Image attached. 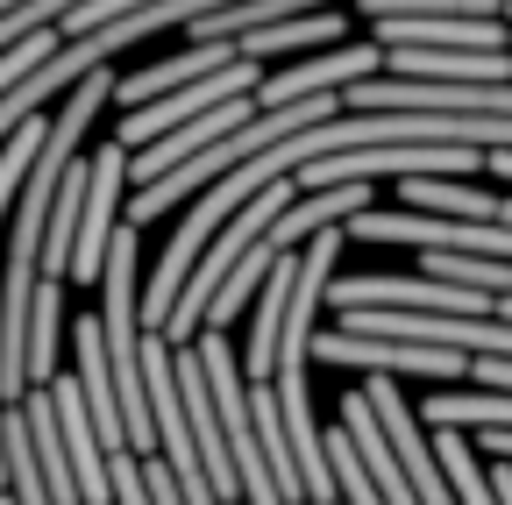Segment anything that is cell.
Returning a JSON list of instances; mask_svg holds the SVG:
<instances>
[{
    "mask_svg": "<svg viewBox=\"0 0 512 505\" xmlns=\"http://www.w3.org/2000/svg\"><path fill=\"white\" fill-rule=\"evenodd\" d=\"M121 207H128V150L107 143L86 171V207H79V242H72V285H100L107 271V242L121 228Z\"/></svg>",
    "mask_w": 512,
    "mask_h": 505,
    "instance_id": "obj_3",
    "label": "cell"
},
{
    "mask_svg": "<svg viewBox=\"0 0 512 505\" xmlns=\"http://www.w3.org/2000/svg\"><path fill=\"white\" fill-rule=\"evenodd\" d=\"M484 178H512V150H484Z\"/></svg>",
    "mask_w": 512,
    "mask_h": 505,
    "instance_id": "obj_16",
    "label": "cell"
},
{
    "mask_svg": "<svg viewBox=\"0 0 512 505\" xmlns=\"http://www.w3.org/2000/svg\"><path fill=\"white\" fill-rule=\"evenodd\" d=\"M43 136H50V121L36 114V121H22V129H15L8 143H0V214H8V207L22 200V178H29V164H36Z\"/></svg>",
    "mask_w": 512,
    "mask_h": 505,
    "instance_id": "obj_14",
    "label": "cell"
},
{
    "mask_svg": "<svg viewBox=\"0 0 512 505\" xmlns=\"http://www.w3.org/2000/svg\"><path fill=\"white\" fill-rule=\"evenodd\" d=\"M57 43H64V29H36V36H22L15 50H0V93H8L22 72H36V65H43V57H50Z\"/></svg>",
    "mask_w": 512,
    "mask_h": 505,
    "instance_id": "obj_15",
    "label": "cell"
},
{
    "mask_svg": "<svg viewBox=\"0 0 512 505\" xmlns=\"http://www.w3.org/2000/svg\"><path fill=\"white\" fill-rule=\"evenodd\" d=\"M292 271L299 257H278L271 278L256 285V335H249V385H264L278 370V328H285V306H292Z\"/></svg>",
    "mask_w": 512,
    "mask_h": 505,
    "instance_id": "obj_10",
    "label": "cell"
},
{
    "mask_svg": "<svg viewBox=\"0 0 512 505\" xmlns=\"http://www.w3.org/2000/svg\"><path fill=\"white\" fill-rule=\"evenodd\" d=\"M57 321H64V278H36V292H29V385L57 377Z\"/></svg>",
    "mask_w": 512,
    "mask_h": 505,
    "instance_id": "obj_13",
    "label": "cell"
},
{
    "mask_svg": "<svg viewBox=\"0 0 512 505\" xmlns=\"http://www.w3.org/2000/svg\"><path fill=\"white\" fill-rule=\"evenodd\" d=\"M420 420L427 427H512V392H456V385H441L434 399H420Z\"/></svg>",
    "mask_w": 512,
    "mask_h": 505,
    "instance_id": "obj_11",
    "label": "cell"
},
{
    "mask_svg": "<svg viewBox=\"0 0 512 505\" xmlns=\"http://www.w3.org/2000/svg\"><path fill=\"white\" fill-rule=\"evenodd\" d=\"M256 86H264V65H256V57H235V65L214 72V79H192V86H171V93H157V100H143V107H128L121 129H114V143H121V150H143V143H157L164 129H178V121L207 114V107H221V100H235V93H256Z\"/></svg>",
    "mask_w": 512,
    "mask_h": 505,
    "instance_id": "obj_2",
    "label": "cell"
},
{
    "mask_svg": "<svg viewBox=\"0 0 512 505\" xmlns=\"http://www.w3.org/2000/svg\"><path fill=\"white\" fill-rule=\"evenodd\" d=\"M50 399H57V427H64V449H72V477L86 505H114V477H107V449H100V427L86 413V392L50 377Z\"/></svg>",
    "mask_w": 512,
    "mask_h": 505,
    "instance_id": "obj_6",
    "label": "cell"
},
{
    "mask_svg": "<svg viewBox=\"0 0 512 505\" xmlns=\"http://www.w3.org/2000/svg\"><path fill=\"white\" fill-rule=\"evenodd\" d=\"M384 72V43H328L313 50L306 65H278L264 72V86H256V107H285V100H313V93H349L356 79H377Z\"/></svg>",
    "mask_w": 512,
    "mask_h": 505,
    "instance_id": "obj_4",
    "label": "cell"
},
{
    "mask_svg": "<svg viewBox=\"0 0 512 505\" xmlns=\"http://www.w3.org/2000/svg\"><path fill=\"white\" fill-rule=\"evenodd\" d=\"M278 257H292V249H278V242H271V228H264V235H256V242L242 249V264L221 278V292H214V306H207V328H228L235 313L256 299V285L271 278V264H278Z\"/></svg>",
    "mask_w": 512,
    "mask_h": 505,
    "instance_id": "obj_12",
    "label": "cell"
},
{
    "mask_svg": "<svg viewBox=\"0 0 512 505\" xmlns=\"http://www.w3.org/2000/svg\"><path fill=\"white\" fill-rule=\"evenodd\" d=\"M363 207H377V200H370V178L320 185V193H292V207L271 221V242H278V249H306L320 228H342V221H356Z\"/></svg>",
    "mask_w": 512,
    "mask_h": 505,
    "instance_id": "obj_7",
    "label": "cell"
},
{
    "mask_svg": "<svg viewBox=\"0 0 512 505\" xmlns=\"http://www.w3.org/2000/svg\"><path fill=\"white\" fill-rule=\"evenodd\" d=\"M349 8H313V15H285V22H264V29H249L235 36L242 57H256V65H271V57H313V50H328V43H349Z\"/></svg>",
    "mask_w": 512,
    "mask_h": 505,
    "instance_id": "obj_9",
    "label": "cell"
},
{
    "mask_svg": "<svg viewBox=\"0 0 512 505\" xmlns=\"http://www.w3.org/2000/svg\"><path fill=\"white\" fill-rule=\"evenodd\" d=\"M235 57H242L235 43H192V50L164 57V65H143V72L114 79V100H121V114H128V107H143V100H157V93H171V86H192V79H214V72H228Z\"/></svg>",
    "mask_w": 512,
    "mask_h": 505,
    "instance_id": "obj_8",
    "label": "cell"
},
{
    "mask_svg": "<svg viewBox=\"0 0 512 505\" xmlns=\"http://www.w3.org/2000/svg\"><path fill=\"white\" fill-rule=\"evenodd\" d=\"M384 50H512V22L498 15H370Z\"/></svg>",
    "mask_w": 512,
    "mask_h": 505,
    "instance_id": "obj_5",
    "label": "cell"
},
{
    "mask_svg": "<svg viewBox=\"0 0 512 505\" xmlns=\"http://www.w3.org/2000/svg\"><path fill=\"white\" fill-rule=\"evenodd\" d=\"M313 356L320 363H349V370H384V377H441L456 385L470 377L463 349H441V342H399V335H356V328H313Z\"/></svg>",
    "mask_w": 512,
    "mask_h": 505,
    "instance_id": "obj_1",
    "label": "cell"
}]
</instances>
